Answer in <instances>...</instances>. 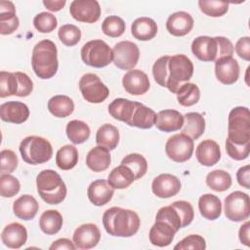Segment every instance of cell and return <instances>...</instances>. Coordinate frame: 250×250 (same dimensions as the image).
Wrapping results in <instances>:
<instances>
[{
	"label": "cell",
	"mask_w": 250,
	"mask_h": 250,
	"mask_svg": "<svg viewBox=\"0 0 250 250\" xmlns=\"http://www.w3.org/2000/svg\"><path fill=\"white\" fill-rule=\"evenodd\" d=\"M103 225L105 231L112 236L130 237L138 232L141 221L133 210L111 207L104 211Z\"/></svg>",
	"instance_id": "obj_1"
},
{
	"label": "cell",
	"mask_w": 250,
	"mask_h": 250,
	"mask_svg": "<svg viewBox=\"0 0 250 250\" xmlns=\"http://www.w3.org/2000/svg\"><path fill=\"white\" fill-rule=\"evenodd\" d=\"M31 65L37 77L41 79L52 78L59 67L56 44L49 39L39 41L32 50Z\"/></svg>",
	"instance_id": "obj_2"
},
{
	"label": "cell",
	"mask_w": 250,
	"mask_h": 250,
	"mask_svg": "<svg viewBox=\"0 0 250 250\" xmlns=\"http://www.w3.org/2000/svg\"><path fill=\"white\" fill-rule=\"evenodd\" d=\"M191 52L202 62H215L232 56L234 47L229 39L223 36H198L191 43Z\"/></svg>",
	"instance_id": "obj_3"
},
{
	"label": "cell",
	"mask_w": 250,
	"mask_h": 250,
	"mask_svg": "<svg viewBox=\"0 0 250 250\" xmlns=\"http://www.w3.org/2000/svg\"><path fill=\"white\" fill-rule=\"evenodd\" d=\"M37 192L48 204H60L66 196V186L61 176L54 170L46 169L36 177Z\"/></svg>",
	"instance_id": "obj_4"
},
{
	"label": "cell",
	"mask_w": 250,
	"mask_h": 250,
	"mask_svg": "<svg viewBox=\"0 0 250 250\" xmlns=\"http://www.w3.org/2000/svg\"><path fill=\"white\" fill-rule=\"evenodd\" d=\"M193 74V63L186 55L178 54L169 58L167 65L166 88L176 94L184 83L188 82Z\"/></svg>",
	"instance_id": "obj_5"
},
{
	"label": "cell",
	"mask_w": 250,
	"mask_h": 250,
	"mask_svg": "<svg viewBox=\"0 0 250 250\" xmlns=\"http://www.w3.org/2000/svg\"><path fill=\"white\" fill-rule=\"evenodd\" d=\"M20 152L24 162L37 165L49 161L53 155V147L50 142L39 136H28L20 145Z\"/></svg>",
	"instance_id": "obj_6"
},
{
	"label": "cell",
	"mask_w": 250,
	"mask_h": 250,
	"mask_svg": "<svg viewBox=\"0 0 250 250\" xmlns=\"http://www.w3.org/2000/svg\"><path fill=\"white\" fill-rule=\"evenodd\" d=\"M227 139L237 145L250 143V113L247 107L236 106L230 110Z\"/></svg>",
	"instance_id": "obj_7"
},
{
	"label": "cell",
	"mask_w": 250,
	"mask_h": 250,
	"mask_svg": "<svg viewBox=\"0 0 250 250\" xmlns=\"http://www.w3.org/2000/svg\"><path fill=\"white\" fill-rule=\"evenodd\" d=\"M81 59L90 66L101 68L108 65L112 59V49L102 39L88 41L81 48Z\"/></svg>",
	"instance_id": "obj_8"
},
{
	"label": "cell",
	"mask_w": 250,
	"mask_h": 250,
	"mask_svg": "<svg viewBox=\"0 0 250 250\" xmlns=\"http://www.w3.org/2000/svg\"><path fill=\"white\" fill-rule=\"evenodd\" d=\"M225 215L232 222H242L250 216V199L245 192L236 190L225 198Z\"/></svg>",
	"instance_id": "obj_9"
},
{
	"label": "cell",
	"mask_w": 250,
	"mask_h": 250,
	"mask_svg": "<svg viewBox=\"0 0 250 250\" xmlns=\"http://www.w3.org/2000/svg\"><path fill=\"white\" fill-rule=\"evenodd\" d=\"M193 140L186 134L180 133L170 137L165 144V152L167 156L179 163L188 161L193 153Z\"/></svg>",
	"instance_id": "obj_10"
},
{
	"label": "cell",
	"mask_w": 250,
	"mask_h": 250,
	"mask_svg": "<svg viewBox=\"0 0 250 250\" xmlns=\"http://www.w3.org/2000/svg\"><path fill=\"white\" fill-rule=\"evenodd\" d=\"M79 90L84 100L91 104H100L109 95L108 88L94 73H86L80 78Z\"/></svg>",
	"instance_id": "obj_11"
},
{
	"label": "cell",
	"mask_w": 250,
	"mask_h": 250,
	"mask_svg": "<svg viewBox=\"0 0 250 250\" xmlns=\"http://www.w3.org/2000/svg\"><path fill=\"white\" fill-rule=\"evenodd\" d=\"M113 63L120 69L131 70L139 61L140 50L137 44L131 41H120L112 49Z\"/></svg>",
	"instance_id": "obj_12"
},
{
	"label": "cell",
	"mask_w": 250,
	"mask_h": 250,
	"mask_svg": "<svg viewBox=\"0 0 250 250\" xmlns=\"http://www.w3.org/2000/svg\"><path fill=\"white\" fill-rule=\"evenodd\" d=\"M69 13L78 21L94 23L101 17V6L96 0H74L70 3Z\"/></svg>",
	"instance_id": "obj_13"
},
{
	"label": "cell",
	"mask_w": 250,
	"mask_h": 250,
	"mask_svg": "<svg viewBox=\"0 0 250 250\" xmlns=\"http://www.w3.org/2000/svg\"><path fill=\"white\" fill-rule=\"evenodd\" d=\"M73 242L78 249H91L98 245L101 239V231L95 224H83L73 232Z\"/></svg>",
	"instance_id": "obj_14"
},
{
	"label": "cell",
	"mask_w": 250,
	"mask_h": 250,
	"mask_svg": "<svg viewBox=\"0 0 250 250\" xmlns=\"http://www.w3.org/2000/svg\"><path fill=\"white\" fill-rule=\"evenodd\" d=\"M215 74L221 83L231 85L239 78V64L232 56L220 58L215 61Z\"/></svg>",
	"instance_id": "obj_15"
},
{
	"label": "cell",
	"mask_w": 250,
	"mask_h": 250,
	"mask_svg": "<svg viewBox=\"0 0 250 250\" xmlns=\"http://www.w3.org/2000/svg\"><path fill=\"white\" fill-rule=\"evenodd\" d=\"M151 189L153 194L157 197L169 198L175 196L180 191L181 182L176 176L172 174H160L153 179Z\"/></svg>",
	"instance_id": "obj_16"
},
{
	"label": "cell",
	"mask_w": 250,
	"mask_h": 250,
	"mask_svg": "<svg viewBox=\"0 0 250 250\" xmlns=\"http://www.w3.org/2000/svg\"><path fill=\"white\" fill-rule=\"evenodd\" d=\"M122 85L129 94L140 96L148 91L149 80L147 75L141 69H131L123 76Z\"/></svg>",
	"instance_id": "obj_17"
},
{
	"label": "cell",
	"mask_w": 250,
	"mask_h": 250,
	"mask_svg": "<svg viewBox=\"0 0 250 250\" xmlns=\"http://www.w3.org/2000/svg\"><path fill=\"white\" fill-rule=\"evenodd\" d=\"M0 117L5 122L21 124L28 119L29 109L21 102H6L0 105Z\"/></svg>",
	"instance_id": "obj_18"
},
{
	"label": "cell",
	"mask_w": 250,
	"mask_h": 250,
	"mask_svg": "<svg viewBox=\"0 0 250 250\" xmlns=\"http://www.w3.org/2000/svg\"><path fill=\"white\" fill-rule=\"evenodd\" d=\"M193 23L194 21L190 14L180 11L169 16L166 21V28L170 34L181 37L191 31Z\"/></svg>",
	"instance_id": "obj_19"
},
{
	"label": "cell",
	"mask_w": 250,
	"mask_h": 250,
	"mask_svg": "<svg viewBox=\"0 0 250 250\" xmlns=\"http://www.w3.org/2000/svg\"><path fill=\"white\" fill-rule=\"evenodd\" d=\"M114 194V188L104 179L92 182L87 189L89 200L96 206H103L108 203Z\"/></svg>",
	"instance_id": "obj_20"
},
{
	"label": "cell",
	"mask_w": 250,
	"mask_h": 250,
	"mask_svg": "<svg viewBox=\"0 0 250 250\" xmlns=\"http://www.w3.org/2000/svg\"><path fill=\"white\" fill-rule=\"evenodd\" d=\"M1 239L5 246L12 249H19L27 240V230L20 223H11L3 229Z\"/></svg>",
	"instance_id": "obj_21"
},
{
	"label": "cell",
	"mask_w": 250,
	"mask_h": 250,
	"mask_svg": "<svg viewBox=\"0 0 250 250\" xmlns=\"http://www.w3.org/2000/svg\"><path fill=\"white\" fill-rule=\"evenodd\" d=\"M176 232L177 231L168 223L161 220H155V223L149 229V241L152 245L166 247L171 244Z\"/></svg>",
	"instance_id": "obj_22"
},
{
	"label": "cell",
	"mask_w": 250,
	"mask_h": 250,
	"mask_svg": "<svg viewBox=\"0 0 250 250\" xmlns=\"http://www.w3.org/2000/svg\"><path fill=\"white\" fill-rule=\"evenodd\" d=\"M184 115L175 109H164L157 113L155 126L162 132H175L183 128Z\"/></svg>",
	"instance_id": "obj_23"
},
{
	"label": "cell",
	"mask_w": 250,
	"mask_h": 250,
	"mask_svg": "<svg viewBox=\"0 0 250 250\" xmlns=\"http://www.w3.org/2000/svg\"><path fill=\"white\" fill-rule=\"evenodd\" d=\"M20 25L16 8L11 1H0V33L8 35L15 32Z\"/></svg>",
	"instance_id": "obj_24"
},
{
	"label": "cell",
	"mask_w": 250,
	"mask_h": 250,
	"mask_svg": "<svg viewBox=\"0 0 250 250\" xmlns=\"http://www.w3.org/2000/svg\"><path fill=\"white\" fill-rule=\"evenodd\" d=\"M195 156L200 164L210 167L219 162L221 158V149L215 141L207 139L197 146Z\"/></svg>",
	"instance_id": "obj_25"
},
{
	"label": "cell",
	"mask_w": 250,
	"mask_h": 250,
	"mask_svg": "<svg viewBox=\"0 0 250 250\" xmlns=\"http://www.w3.org/2000/svg\"><path fill=\"white\" fill-rule=\"evenodd\" d=\"M39 209L37 200L30 194H23L20 196L13 204V211L16 217L23 221L33 219Z\"/></svg>",
	"instance_id": "obj_26"
},
{
	"label": "cell",
	"mask_w": 250,
	"mask_h": 250,
	"mask_svg": "<svg viewBox=\"0 0 250 250\" xmlns=\"http://www.w3.org/2000/svg\"><path fill=\"white\" fill-rule=\"evenodd\" d=\"M111 162L109 150L102 146H97L90 149L86 156V165L94 172L106 170Z\"/></svg>",
	"instance_id": "obj_27"
},
{
	"label": "cell",
	"mask_w": 250,
	"mask_h": 250,
	"mask_svg": "<svg viewBox=\"0 0 250 250\" xmlns=\"http://www.w3.org/2000/svg\"><path fill=\"white\" fill-rule=\"evenodd\" d=\"M156 115L157 114L153 109L141 103L135 102V110L133 116L127 124L140 129H149L155 124Z\"/></svg>",
	"instance_id": "obj_28"
},
{
	"label": "cell",
	"mask_w": 250,
	"mask_h": 250,
	"mask_svg": "<svg viewBox=\"0 0 250 250\" xmlns=\"http://www.w3.org/2000/svg\"><path fill=\"white\" fill-rule=\"evenodd\" d=\"M132 35L140 41H148L157 34L156 22L147 17L136 19L131 25Z\"/></svg>",
	"instance_id": "obj_29"
},
{
	"label": "cell",
	"mask_w": 250,
	"mask_h": 250,
	"mask_svg": "<svg viewBox=\"0 0 250 250\" xmlns=\"http://www.w3.org/2000/svg\"><path fill=\"white\" fill-rule=\"evenodd\" d=\"M198 208L201 216L210 221L218 219L222 213L221 200L211 193H206L199 197Z\"/></svg>",
	"instance_id": "obj_30"
},
{
	"label": "cell",
	"mask_w": 250,
	"mask_h": 250,
	"mask_svg": "<svg viewBox=\"0 0 250 250\" xmlns=\"http://www.w3.org/2000/svg\"><path fill=\"white\" fill-rule=\"evenodd\" d=\"M135 110V102H132L127 99L118 98L113 100L108 105L109 114L122 122L128 123Z\"/></svg>",
	"instance_id": "obj_31"
},
{
	"label": "cell",
	"mask_w": 250,
	"mask_h": 250,
	"mask_svg": "<svg viewBox=\"0 0 250 250\" xmlns=\"http://www.w3.org/2000/svg\"><path fill=\"white\" fill-rule=\"evenodd\" d=\"M184 126L182 133L192 140H197L205 131V119L198 112H188L184 115Z\"/></svg>",
	"instance_id": "obj_32"
},
{
	"label": "cell",
	"mask_w": 250,
	"mask_h": 250,
	"mask_svg": "<svg viewBox=\"0 0 250 250\" xmlns=\"http://www.w3.org/2000/svg\"><path fill=\"white\" fill-rule=\"evenodd\" d=\"M48 109L54 116L64 118L73 112L74 103L68 96L56 95L49 100Z\"/></svg>",
	"instance_id": "obj_33"
},
{
	"label": "cell",
	"mask_w": 250,
	"mask_h": 250,
	"mask_svg": "<svg viewBox=\"0 0 250 250\" xmlns=\"http://www.w3.org/2000/svg\"><path fill=\"white\" fill-rule=\"evenodd\" d=\"M119 131L112 124L105 123L102 125L96 134V143L108 150L114 149L119 143Z\"/></svg>",
	"instance_id": "obj_34"
},
{
	"label": "cell",
	"mask_w": 250,
	"mask_h": 250,
	"mask_svg": "<svg viewBox=\"0 0 250 250\" xmlns=\"http://www.w3.org/2000/svg\"><path fill=\"white\" fill-rule=\"evenodd\" d=\"M135 181V176L132 170L125 166L119 165L111 170L108 175L107 183L113 188L117 189H123L128 188Z\"/></svg>",
	"instance_id": "obj_35"
},
{
	"label": "cell",
	"mask_w": 250,
	"mask_h": 250,
	"mask_svg": "<svg viewBox=\"0 0 250 250\" xmlns=\"http://www.w3.org/2000/svg\"><path fill=\"white\" fill-rule=\"evenodd\" d=\"M62 223L63 220L62 214L54 209L45 211L39 219L40 229L48 235L58 233L62 227Z\"/></svg>",
	"instance_id": "obj_36"
},
{
	"label": "cell",
	"mask_w": 250,
	"mask_h": 250,
	"mask_svg": "<svg viewBox=\"0 0 250 250\" xmlns=\"http://www.w3.org/2000/svg\"><path fill=\"white\" fill-rule=\"evenodd\" d=\"M66 136L70 142L74 145L83 144L86 142L91 134L90 128L84 121L81 120H70L65 128Z\"/></svg>",
	"instance_id": "obj_37"
},
{
	"label": "cell",
	"mask_w": 250,
	"mask_h": 250,
	"mask_svg": "<svg viewBox=\"0 0 250 250\" xmlns=\"http://www.w3.org/2000/svg\"><path fill=\"white\" fill-rule=\"evenodd\" d=\"M78 150L72 145L62 146L56 154V164L62 170H70L78 163Z\"/></svg>",
	"instance_id": "obj_38"
},
{
	"label": "cell",
	"mask_w": 250,
	"mask_h": 250,
	"mask_svg": "<svg viewBox=\"0 0 250 250\" xmlns=\"http://www.w3.org/2000/svg\"><path fill=\"white\" fill-rule=\"evenodd\" d=\"M177 100L183 106H191L200 99V90L194 83H184L180 86L177 93Z\"/></svg>",
	"instance_id": "obj_39"
},
{
	"label": "cell",
	"mask_w": 250,
	"mask_h": 250,
	"mask_svg": "<svg viewBox=\"0 0 250 250\" xmlns=\"http://www.w3.org/2000/svg\"><path fill=\"white\" fill-rule=\"evenodd\" d=\"M206 185L215 191H225L231 186V177L227 171L214 170L207 174Z\"/></svg>",
	"instance_id": "obj_40"
},
{
	"label": "cell",
	"mask_w": 250,
	"mask_h": 250,
	"mask_svg": "<svg viewBox=\"0 0 250 250\" xmlns=\"http://www.w3.org/2000/svg\"><path fill=\"white\" fill-rule=\"evenodd\" d=\"M121 164L132 170L135 176V181L143 178L147 171L146 159L140 153H130L126 155L122 159Z\"/></svg>",
	"instance_id": "obj_41"
},
{
	"label": "cell",
	"mask_w": 250,
	"mask_h": 250,
	"mask_svg": "<svg viewBox=\"0 0 250 250\" xmlns=\"http://www.w3.org/2000/svg\"><path fill=\"white\" fill-rule=\"evenodd\" d=\"M0 97L6 98L16 96L19 91V81L15 72H0Z\"/></svg>",
	"instance_id": "obj_42"
},
{
	"label": "cell",
	"mask_w": 250,
	"mask_h": 250,
	"mask_svg": "<svg viewBox=\"0 0 250 250\" xmlns=\"http://www.w3.org/2000/svg\"><path fill=\"white\" fill-rule=\"evenodd\" d=\"M198 6L203 14L213 18L222 17L229 10V3L225 1L200 0L198 1Z\"/></svg>",
	"instance_id": "obj_43"
},
{
	"label": "cell",
	"mask_w": 250,
	"mask_h": 250,
	"mask_svg": "<svg viewBox=\"0 0 250 250\" xmlns=\"http://www.w3.org/2000/svg\"><path fill=\"white\" fill-rule=\"evenodd\" d=\"M125 21L118 16L106 17L102 23L103 32L109 37H119L125 31Z\"/></svg>",
	"instance_id": "obj_44"
},
{
	"label": "cell",
	"mask_w": 250,
	"mask_h": 250,
	"mask_svg": "<svg viewBox=\"0 0 250 250\" xmlns=\"http://www.w3.org/2000/svg\"><path fill=\"white\" fill-rule=\"evenodd\" d=\"M58 36L61 42L68 47L75 46L81 39V30L74 24H63L59 28Z\"/></svg>",
	"instance_id": "obj_45"
},
{
	"label": "cell",
	"mask_w": 250,
	"mask_h": 250,
	"mask_svg": "<svg viewBox=\"0 0 250 250\" xmlns=\"http://www.w3.org/2000/svg\"><path fill=\"white\" fill-rule=\"evenodd\" d=\"M34 27L41 33H50L58 25L56 17L48 12H41L33 19Z\"/></svg>",
	"instance_id": "obj_46"
},
{
	"label": "cell",
	"mask_w": 250,
	"mask_h": 250,
	"mask_svg": "<svg viewBox=\"0 0 250 250\" xmlns=\"http://www.w3.org/2000/svg\"><path fill=\"white\" fill-rule=\"evenodd\" d=\"M155 220H161L168 223L176 231H178L182 228L181 216L177 209L172 205L160 208L156 214Z\"/></svg>",
	"instance_id": "obj_47"
},
{
	"label": "cell",
	"mask_w": 250,
	"mask_h": 250,
	"mask_svg": "<svg viewBox=\"0 0 250 250\" xmlns=\"http://www.w3.org/2000/svg\"><path fill=\"white\" fill-rule=\"evenodd\" d=\"M21 189L19 180L11 174H1L0 176V194L3 197H13Z\"/></svg>",
	"instance_id": "obj_48"
},
{
	"label": "cell",
	"mask_w": 250,
	"mask_h": 250,
	"mask_svg": "<svg viewBox=\"0 0 250 250\" xmlns=\"http://www.w3.org/2000/svg\"><path fill=\"white\" fill-rule=\"evenodd\" d=\"M206 248L205 239L198 234H190L184 239H182L179 243L174 246L175 250H204Z\"/></svg>",
	"instance_id": "obj_49"
},
{
	"label": "cell",
	"mask_w": 250,
	"mask_h": 250,
	"mask_svg": "<svg viewBox=\"0 0 250 250\" xmlns=\"http://www.w3.org/2000/svg\"><path fill=\"white\" fill-rule=\"evenodd\" d=\"M18 157L11 149H3L0 152V171L1 174H10L18 167Z\"/></svg>",
	"instance_id": "obj_50"
},
{
	"label": "cell",
	"mask_w": 250,
	"mask_h": 250,
	"mask_svg": "<svg viewBox=\"0 0 250 250\" xmlns=\"http://www.w3.org/2000/svg\"><path fill=\"white\" fill-rule=\"evenodd\" d=\"M170 56H163L160 57L156 62L153 63L152 66V75L154 80L157 84L162 87L166 86V79H167V65Z\"/></svg>",
	"instance_id": "obj_51"
},
{
	"label": "cell",
	"mask_w": 250,
	"mask_h": 250,
	"mask_svg": "<svg viewBox=\"0 0 250 250\" xmlns=\"http://www.w3.org/2000/svg\"><path fill=\"white\" fill-rule=\"evenodd\" d=\"M226 150L230 158L234 160H244L249 156L250 143L244 145H237L227 139Z\"/></svg>",
	"instance_id": "obj_52"
},
{
	"label": "cell",
	"mask_w": 250,
	"mask_h": 250,
	"mask_svg": "<svg viewBox=\"0 0 250 250\" xmlns=\"http://www.w3.org/2000/svg\"><path fill=\"white\" fill-rule=\"evenodd\" d=\"M171 205L177 209L181 216L182 228L188 226L192 222L194 218V211L192 205L189 202L185 200H178L173 202Z\"/></svg>",
	"instance_id": "obj_53"
},
{
	"label": "cell",
	"mask_w": 250,
	"mask_h": 250,
	"mask_svg": "<svg viewBox=\"0 0 250 250\" xmlns=\"http://www.w3.org/2000/svg\"><path fill=\"white\" fill-rule=\"evenodd\" d=\"M19 81V91L16 96L18 97H27L31 94L33 90V82L29 76L23 72H15Z\"/></svg>",
	"instance_id": "obj_54"
},
{
	"label": "cell",
	"mask_w": 250,
	"mask_h": 250,
	"mask_svg": "<svg viewBox=\"0 0 250 250\" xmlns=\"http://www.w3.org/2000/svg\"><path fill=\"white\" fill-rule=\"evenodd\" d=\"M234 49L241 59L248 62L250 60V37L244 36L239 38L235 43Z\"/></svg>",
	"instance_id": "obj_55"
},
{
	"label": "cell",
	"mask_w": 250,
	"mask_h": 250,
	"mask_svg": "<svg viewBox=\"0 0 250 250\" xmlns=\"http://www.w3.org/2000/svg\"><path fill=\"white\" fill-rule=\"evenodd\" d=\"M250 166L249 165H245L242 166L238 169V171L236 172V179L238 184L249 189L250 188Z\"/></svg>",
	"instance_id": "obj_56"
},
{
	"label": "cell",
	"mask_w": 250,
	"mask_h": 250,
	"mask_svg": "<svg viewBox=\"0 0 250 250\" xmlns=\"http://www.w3.org/2000/svg\"><path fill=\"white\" fill-rule=\"evenodd\" d=\"M50 250H57V249H67V250H74L76 249V246L74 242H72L68 238H60L57 239L52 243V245L49 247Z\"/></svg>",
	"instance_id": "obj_57"
},
{
	"label": "cell",
	"mask_w": 250,
	"mask_h": 250,
	"mask_svg": "<svg viewBox=\"0 0 250 250\" xmlns=\"http://www.w3.org/2000/svg\"><path fill=\"white\" fill-rule=\"evenodd\" d=\"M249 229H250V223L249 221L245 222L239 229L238 231V236H239V240L242 244L249 246L250 245V240H249Z\"/></svg>",
	"instance_id": "obj_58"
},
{
	"label": "cell",
	"mask_w": 250,
	"mask_h": 250,
	"mask_svg": "<svg viewBox=\"0 0 250 250\" xmlns=\"http://www.w3.org/2000/svg\"><path fill=\"white\" fill-rule=\"evenodd\" d=\"M66 1L65 0H44L43 1V5L51 12H58L60 10H62L64 5H65Z\"/></svg>",
	"instance_id": "obj_59"
}]
</instances>
